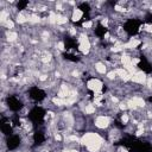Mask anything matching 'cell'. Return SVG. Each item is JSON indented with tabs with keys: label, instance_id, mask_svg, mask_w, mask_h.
<instances>
[{
	"label": "cell",
	"instance_id": "cell-1",
	"mask_svg": "<svg viewBox=\"0 0 152 152\" xmlns=\"http://www.w3.org/2000/svg\"><path fill=\"white\" fill-rule=\"evenodd\" d=\"M113 121H115L113 118H110L109 115L104 114V113H96L93 116V126L94 128L99 129V131H107L113 124Z\"/></svg>",
	"mask_w": 152,
	"mask_h": 152
},
{
	"label": "cell",
	"instance_id": "cell-3",
	"mask_svg": "<svg viewBox=\"0 0 152 152\" xmlns=\"http://www.w3.org/2000/svg\"><path fill=\"white\" fill-rule=\"evenodd\" d=\"M147 72L145 70H141L139 69L137 72H134L132 75V78H131V82L134 83V84H138V86H145L146 83V80H147Z\"/></svg>",
	"mask_w": 152,
	"mask_h": 152
},
{
	"label": "cell",
	"instance_id": "cell-5",
	"mask_svg": "<svg viewBox=\"0 0 152 152\" xmlns=\"http://www.w3.org/2000/svg\"><path fill=\"white\" fill-rule=\"evenodd\" d=\"M83 15H84V12L80 8V7H74L72 12H71V15H70V21L71 24H75V23H78V21H83Z\"/></svg>",
	"mask_w": 152,
	"mask_h": 152
},
{
	"label": "cell",
	"instance_id": "cell-4",
	"mask_svg": "<svg viewBox=\"0 0 152 152\" xmlns=\"http://www.w3.org/2000/svg\"><path fill=\"white\" fill-rule=\"evenodd\" d=\"M93 69H94V72H95V75H96L97 77H100V76H103V77H104V75H106L107 71L109 70L108 66H107V64H106L103 61H96V62L93 64Z\"/></svg>",
	"mask_w": 152,
	"mask_h": 152
},
{
	"label": "cell",
	"instance_id": "cell-2",
	"mask_svg": "<svg viewBox=\"0 0 152 152\" xmlns=\"http://www.w3.org/2000/svg\"><path fill=\"white\" fill-rule=\"evenodd\" d=\"M103 87H104V81L101 80L100 77H90L86 81V88L90 93L103 91Z\"/></svg>",
	"mask_w": 152,
	"mask_h": 152
}]
</instances>
